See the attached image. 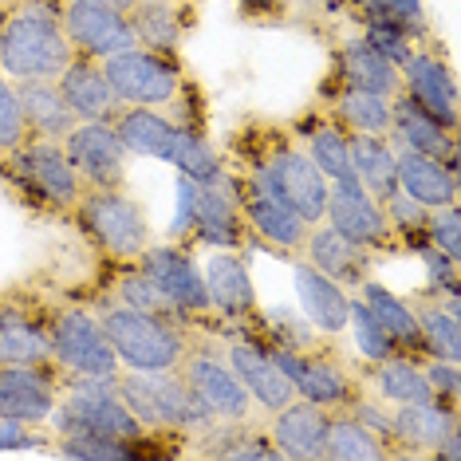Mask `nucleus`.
Segmentation results:
<instances>
[{
    "label": "nucleus",
    "instance_id": "obj_3",
    "mask_svg": "<svg viewBox=\"0 0 461 461\" xmlns=\"http://www.w3.org/2000/svg\"><path fill=\"white\" fill-rule=\"evenodd\" d=\"M51 418H56V434H83L87 429V434L119 438L127 446H139L150 438L114 391V379H64Z\"/></svg>",
    "mask_w": 461,
    "mask_h": 461
},
{
    "label": "nucleus",
    "instance_id": "obj_14",
    "mask_svg": "<svg viewBox=\"0 0 461 461\" xmlns=\"http://www.w3.org/2000/svg\"><path fill=\"white\" fill-rule=\"evenodd\" d=\"M139 265L154 276V285H158L170 303L177 312H182L185 320L194 316H209V292H205V276L202 268H197V260L185 253V249L177 245H146V253L139 257Z\"/></svg>",
    "mask_w": 461,
    "mask_h": 461
},
{
    "label": "nucleus",
    "instance_id": "obj_29",
    "mask_svg": "<svg viewBox=\"0 0 461 461\" xmlns=\"http://www.w3.org/2000/svg\"><path fill=\"white\" fill-rule=\"evenodd\" d=\"M16 99H20V111H24L32 139L64 142V134L76 127V114H71L64 95H59L56 79H16Z\"/></svg>",
    "mask_w": 461,
    "mask_h": 461
},
{
    "label": "nucleus",
    "instance_id": "obj_45",
    "mask_svg": "<svg viewBox=\"0 0 461 461\" xmlns=\"http://www.w3.org/2000/svg\"><path fill=\"white\" fill-rule=\"evenodd\" d=\"M28 139H32V131H28V122H24V111H20L16 83L8 76H0V158L20 150Z\"/></svg>",
    "mask_w": 461,
    "mask_h": 461
},
{
    "label": "nucleus",
    "instance_id": "obj_38",
    "mask_svg": "<svg viewBox=\"0 0 461 461\" xmlns=\"http://www.w3.org/2000/svg\"><path fill=\"white\" fill-rule=\"evenodd\" d=\"M418 316V335H422V351L434 359H461V328H457V312H449L446 303L426 300L414 303Z\"/></svg>",
    "mask_w": 461,
    "mask_h": 461
},
{
    "label": "nucleus",
    "instance_id": "obj_28",
    "mask_svg": "<svg viewBox=\"0 0 461 461\" xmlns=\"http://www.w3.org/2000/svg\"><path fill=\"white\" fill-rule=\"evenodd\" d=\"M339 87L394 99L398 91H402V71L386 56H379L363 36H351V40H343V48H339Z\"/></svg>",
    "mask_w": 461,
    "mask_h": 461
},
{
    "label": "nucleus",
    "instance_id": "obj_55",
    "mask_svg": "<svg viewBox=\"0 0 461 461\" xmlns=\"http://www.w3.org/2000/svg\"><path fill=\"white\" fill-rule=\"evenodd\" d=\"M245 5H257V8H276V5H285V0H245Z\"/></svg>",
    "mask_w": 461,
    "mask_h": 461
},
{
    "label": "nucleus",
    "instance_id": "obj_47",
    "mask_svg": "<svg viewBox=\"0 0 461 461\" xmlns=\"http://www.w3.org/2000/svg\"><path fill=\"white\" fill-rule=\"evenodd\" d=\"M383 209H386V221H391L394 233L411 237V233H422V229H426V213H429V209L418 205L414 197H406L402 190H394L391 197H386Z\"/></svg>",
    "mask_w": 461,
    "mask_h": 461
},
{
    "label": "nucleus",
    "instance_id": "obj_7",
    "mask_svg": "<svg viewBox=\"0 0 461 461\" xmlns=\"http://www.w3.org/2000/svg\"><path fill=\"white\" fill-rule=\"evenodd\" d=\"M5 174L24 194H32L36 202H44L51 209H76L83 194L76 166L68 162L64 142L56 139H28L20 150L5 154Z\"/></svg>",
    "mask_w": 461,
    "mask_h": 461
},
{
    "label": "nucleus",
    "instance_id": "obj_16",
    "mask_svg": "<svg viewBox=\"0 0 461 461\" xmlns=\"http://www.w3.org/2000/svg\"><path fill=\"white\" fill-rule=\"evenodd\" d=\"M59 24L76 48V56H91V59H107L119 51L134 48V32L127 13H114L103 5H64L59 8Z\"/></svg>",
    "mask_w": 461,
    "mask_h": 461
},
{
    "label": "nucleus",
    "instance_id": "obj_52",
    "mask_svg": "<svg viewBox=\"0 0 461 461\" xmlns=\"http://www.w3.org/2000/svg\"><path fill=\"white\" fill-rule=\"evenodd\" d=\"M434 457H446V461H461V426H457V422L446 429V438H442V442H438Z\"/></svg>",
    "mask_w": 461,
    "mask_h": 461
},
{
    "label": "nucleus",
    "instance_id": "obj_49",
    "mask_svg": "<svg viewBox=\"0 0 461 461\" xmlns=\"http://www.w3.org/2000/svg\"><path fill=\"white\" fill-rule=\"evenodd\" d=\"M422 260H426V272H429V285H434V292H457V260L446 257L442 249H434L426 240L422 245Z\"/></svg>",
    "mask_w": 461,
    "mask_h": 461
},
{
    "label": "nucleus",
    "instance_id": "obj_25",
    "mask_svg": "<svg viewBox=\"0 0 461 461\" xmlns=\"http://www.w3.org/2000/svg\"><path fill=\"white\" fill-rule=\"evenodd\" d=\"M205 292H209V308L225 320H249L257 316V292L253 276H249V260L237 257L233 249H217L202 268Z\"/></svg>",
    "mask_w": 461,
    "mask_h": 461
},
{
    "label": "nucleus",
    "instance_id": "obj_41",
    "mask_svg": "<svg viewBox=\"0 0 461 461\" xmlns=\"http://www.w3.org/2000/svg\"><path fill=\"white\" fill-rule=\"evenodd\" d=\"M114 300L127 303V308L154 312V316H166V320L185 323V316L170 303V296H166V292L154 285V276H150V272H146L142 265H139V268H131V272H122V276H119V285H114Z\"/></svg>",
    "mask_w": 461,
    "mask_h": 461
},
{
    "label": "nucleus",
    "instance_id": "obj_23",
    "mask_svg": "<svg viewBox=\"0 0 461 461\" xmlns=\"http://www.w3.org/2000/svg\"><path fill=\"white\" fill-rule=\"evenodd\" d=\"M303 257H308V265H316L323 276H331L335 285H343L348 292H355L371 276V249L355 245L351 237H343L339 229H331L328 221L308 229Z\"/></svg>",
    "mask_w": 461,
    "mask_h": 461
},
{
    "label": "nucleus",
    "instance_id": "obj_24",
    "mask_svg": "<svg viewBox=\"0 0 461 461\" xmlns=\"http://www.w3.org/2000/svg\"><path fill=\"white\" fill-rule=\"evenodd\" d=\"M296 394L308 402L323 406V411L339 414L348 411L359 394V379L348 366V359L335 351H303V366L296 375Z\"/></svg>",
    "mask_w": 461,
    "mask_h": 461
},
{
    "label": "nucleus",
    "instance_id": "obj_13",
    "mask_svg": "<svg viewBox=\"0 0 461 461\" xmlns=\"http://www.w3.org/2000/svg\"><path fill=\"white\" fill-rule=\"evenodd\" d=\"M260 170L268 174V185L276 190L285 202L296 209L308 225H320L323 213H328V177L320 174V166L308 158L296 146H285V150H272Z\"/></svg>",
    "mask_w": 461,
    "mask_h": 461
},
{
    "label": "nucleus",
    "instance_id": "obj_11",
    "mask_svg": "<svg viewBox=\"0 0 461 461\" xmlns=\"http://www.w3.org/2000/svg\"><path fill=\"white\" fill-rule=\"evenodd\" d=\"M323 221L363 249H386L398 237L391 221H386L383 202L355 174H343L328 185V213H323Z\"/></svg>",
    "mask_w": 461,
    "mask_h": 461
},
{
    "label": "nucleus",
    "instance_id": "obj_51",
    "mask_svg": "<svg viewBox=\"0 0 461 461\" xmlns=\"http://www.w3.org/2000/svg\"><path fill=\"white\" fill-rule=\"evenodd\" d=\"M379 5H383L386 13H391L411 36L426 32V8H422V0H379Z\"/></svg>",
    "mask_w": 461,
    "mask_h": 461
},
{
    "label": "nucleus",
    "instance_id": "obj_31",
    "mask_svg": "<svg viewBox=\"0 0 461 461\" xmlns=\"http://www.w3.org/2000/svg\"><path fill=\"white\" fill-rule=\"evenodd\" d=\"M114 131H119V139H122V146H127L131 154L166 162L177 122L166 119L162 107H122L119 114H114Z\"/></svg>",
    "mask_w": 461,
    "mask_h": 461
},
{
    "label": "nucleus",
    "instance_id": "obj_5",
    "mask_svg": "<svg viewBox=\"0 0 461 461\" xmlns=\"http://www.w3.org/2000/svg\"><path fill=\"white\" fill-rule=\"evenodd\" d=\"M71 213L79 217L83 233L114 260L131 265L150 245V221H146L142 205L122 190H83Z\"/></svg>",
    "mask_w": 461,
    "mask_h": 461
},
{
    "label": "nucleus",
    "instance_id": "obj_26",
    "mask_svg": "<svg viewBox=\"0 0 461 461\" xmlns=\"http://www.w3.org/2000/svg\"><path fill=\"white\" fill-rule=\"evenodd\" d=\"M296 280V300H300V316L323 335H339L348 331V312H351V292L343 285H335L331 276H323L316 265L296 260L292 268Z\"/></svg>",
    "mask_w": 461,
    "mask_h": 461
},
{
    "label": "nucleus",
    "instance_id": "obj_32",
    "mask_svg": "<svg viewBox=\"0 0 461 461\" xmlns=\"http://www.w3.org/2000/svg\"><path fill=\"white\" fill-rule=\"evenodd\" d=\"M0 363H51L48 328L13 303H0Z\"/></svg>",
    "mask_w": 461,
    "mask_h": 461
},
{
    "label": "nucleus",
    "instance_id": "obj_17",
    "mask_svg": "<svg viewBox=\"0 0 461 461\" xmlns=\"http://www.w3.org/2000/svg\"><path fill=\"white\" fill-rule=\"evenodd\" d=\"M225 359L233 366V375L245 383L253 406H260L265 414H276L280 406H288L296 398V383L288 379L285 371L276 366V359L268 355L265 343L257 339H233L225 348Z\"/></svg>",
    "mask_w": 461,
    "mask_h": 461
},
{
    "label": "nucleus",
    "instance_id": "obj_21",
    "mask_svg": "<svg viewBox=\"0 0 461 461\" xmlns=\"http://www.w3.org/2000/svg\"><path fill=\"white\" fill-rule=\"evenodd\" d=\"M59 95L76 114V122H114V114L122 111V103L114 99L103 59L76 56L71 64L59 71Z\"/></svg>",
    "mask_w": 461,
    "mask_h": 461
},
{
    "label": "nucleus",
    "instance_id": "obj_54",
    "mask_svg": "<svg viewBox=\"0 0 461 461\" xmlns=\"http://www.w3.org/2000/svg\"><path fill=\"white\" fill-rule=\"evenodd\" d=\"M64 5H103V8H114V13H131L134 0H64Z\"/></svg>",
    "mask_w": 461,
    "mask_h": 461
},
{
    "label": "nucleus",
    "instance_id": "obj_53",
    "mask_svg": "<svg viewBox=\"0 0 461 461\" xmlns=\"http://www.w3.org/2000/svg\"><path fill=\"white\" fill-rule=\"evenodd\" d=\"M28 434H24V422L16 418H0V446H24Z\"/></svg>",
    "mask_w": 461,
    "mask_h": 461
},
{
    "label": "nucleus",
    "instance_id": "obj_22",
    "mask_svg": "<svg viewBox=\"0 0 461 461\" xmlns=\"http://www.w3.org/2000/svg\"><path fill=\"white\" fill-rule=\"evenodd\" d=\"M398 150H418V154H429V158H442L446 166L457 170V139L454 131H446L434 114H426L418 103L398 91L391 99V134H386Z\"/></svg>",
    "mask_w": 461,
    "mask_h": 461
},
{
    "label": "nucleus",
    "instance_id": "obj_19",
    "mask_svg": "<svg viewBox=\"0 0 461 461\" xmlns=\"http://www.w3.org/2000/svg\"><path fill=\"white\" fill-rule=\"evenodd\" d=\"M331 411L308 402V398H292L276 414H268V438L280 449V457L292 461H323V438H328Z\"/></svg>",
    "mask_w": 461,
    "mask_h": 461
},
{
    "label": "nucleus",
    "instance_id": "obj_37",
    "mask_svg": "<svg viewBox=\"0 0 461 461\" xmlns=\"http://www.w3.org/2000/svg\"><path fill=\"white\" fill-rule=\"evenodd\" d=\"M331 119L348 134H391V99L339 87V95L331 103Z\"/></svg>",
    "mask_w": 461,
    "mask_h": 461
},
{
    "label": "nucleus",
    "instance_id": "obj_48",
    "mask_svg": "<svg viewBox=\"0 0 461 461\" xmlns=\"http://www.w3.org/2000/svg\"><path fill=\"white\" fill-rule=\"evenodd\" d=\"M422 371H426L429 386H434L438 402L457 406V394H461V366H457L454 359H434V355H429V366H422Z\"/></svg>",
    "mask_w": 461,
    "mask_h": 461
},
{
    "label": "nucleus",
    "instance_id": "obj_30",
    "mask_svg": "<svg viewBox=\"0 0 461 461\" xmlns=\"http://www.w3.org/2000/svg\"><path fill=\"white\" fill-rule=\"evenodd\" d=\"M351 146V174L386 202L398 190V146L386 134H348Z\"/></svg>",
    "mask_w": 461,
    "mask_h": 461
},
{
    "label": "nucleus",
    "instance_id": "obj_4",
    "mask_svg": "<svg viewBox=\"0 0 461 461\" xmlns=\"http://www.w3.org/2000/svg\"><path fill=\"white\" fill-rule=\"evenodd\" d=\"M48 343L51 363L64 379H114L122 366L99 323V312L91 308H59L48 320Z\"/></svg>",
    "mask_w": 461,
    "mask_h": 461
},
{
    "label": "nucleus",
    "instance_id": "obj_42",
    "mask_svg": "<svg viewBox=\"0 0 461 461\" xmlns=\"http://www.w3.org/2000/svg\"><path fill=\"white\" fill-rule=\"evenodd\" d=\"M363 40L371 44L379 56H386L394 68H402L406 64V56L414 51V44H411V32H406L398 20L386 13V8L375 0L371 5V20H366V32H363Z\"/></svg>",
    "mask_w": 461,
    "mask_h": 461
},
{
    "label": "nucleus",
    "instance_id": "obj_57",
    "mask_svg": "<svg viewBox=\"0 0 461 461\" xmlns=\"http://www.w3.org/2000/svg\"><path fill=\"white\" fill-rule=\"evenodd\" d=\"M134 5H142V0H134Z\"/></svg>",
    "mask_w": 461,
    "mask_h": 461
},
{
    "label": "nucleus",
    "instance_id": "obj_44",
    "mask_svg": "<svg viewBox=\"0 0 461 461\" xmlns=\"http://www.w3.org/2000/svg\"><path fill=\"white\" fill-rule=\"evenodd\" d=\"M56 449L64 457H83V461H127L139 457V446H127L119 438H103V434H56Z\"/></svg>",
    "mask_w": 461,
    "mask_h": 461
},
{
    "label": "nucleus",
    "instance_id": "obj_10",
    "mask_svg": "<svg viewBox=\"0 0 461 461\" xmlns=\"http://www.w3.org/2000/svg\"><path fill=\"white\" fill-rule=\"evenodd\" d=\"M64 154L76 166L83 190H122L131 150L122 146L114 122H76L64 134Z\"/></svg>",
    "mask_w": 461,
    "mask_h": 461
},
{
    "label": "nucleus",
    "instance_id": "obj_9",
    "mask_svg": "<svg viewBox=\"0 0 461 461\" xmlns=\"http://www.w3.org/2000/svg\"><path fill=\"white\" fill-rule=\"evenodd\" d=\"M240 217H245V225L253 229L260 240H268L272 249H280V253H288V257L303 253V240H308L312 225L272 190L260 162L249 170L245 182H240Z\"/></svg>",
    "mask_w": 461,
    "mask_h": 461
},
{
    "label": "nucleus",
    "instance_id": "obj_12",
    "mask_svg": "<svg viewBox=\"0 0 461 461\" xmlns=\"http://www.w3.org/2000/svg\"><path fill=\"white\" fill-rule=\"evenodd\" d=\"M64 391V375L56 363H0V418H16L24 426L48 422Z\"/></svg>",
    "mask_w": 461,
    "mask_h": 461
},
{
    "label": "nucleus",
    "instance_id": "obj_2",
    "mask_svg": "<svg viewBox=\"0 0 461 461\" xmlns=\"http://www.w3.org/2000/svg\"><path fill=\"white\" fill-rule=\"evenodd\" d=\"M99 323L127 371H174L194 343L185 323L127 308L119 300L99 308Z\"/></svg>",
    "mask_w": 461,
    "mask_h": 461
},
{
    "label": "nucleus",
    "instance_id": "obj_15",
    "mask_svg": "<svg viewBox=\"0 0 461 461\" xmlns=\"http://www.w3.org/2000/svg\"><path fill=\"white\" fill-rule=\"evenodd\" d=\"M190 233L205 245L217 249H237L245 237V217H240V182L225 170L209 182H197V202H194V225Z\"/></svg>",
    "mask_w": 461,
    "mask_h": 461
},
{
    "label": "nucleus",
    "instance_id": "obj_6",
    "mask_svg": "<svg viewBox=\"0 0 461 461\" xmlns=\"http://www.w3.org/2000/svg\"><path fill=\"white\" fill-rule=\"evenodd\" d=\"M103 71H107V83L122 107H170L185 87L174 56H158V51L139 44L119 51V56H107Z\"/></svg>",
    "mask_w": 461,
    "mask_h": 461
},
{
    "label": "nucleus",
    "instance_id": "obj_40",
    "mask_svg": "<svg viewBox=\"0 0 461 461\" xmlns=\"http://www.w3.org/2000/svg\"><path fill=\"white\" fill-rule=\"evenodd\" d=\"M308 154L312 162L320 166V174L328 177V182H335V177L351 174V146H348V131L339 127L335 119H323L316 122V127L308 131Z\"/></svg>",
    "mask_w": 461,
    "mask_h": 461
},
{
    "label": "nucleus",
    "instance_id": "obj_18",
    "mask_svg": "<svg viewBox=\"0 0 461 461\" xmlns=\"http://www.w3.org/2000/svg\"><path fill=\"white\" fill-rule=\"evenodd\" d=\"M398 71H402L406 95L426 114H434L446 131H457V83L454 71L446 68V59L434 56V51H411Z\"/></svg>",
    "mask_w": 461,
    "mask_h": 461
},
{
    "label": "nucleus",
    "instance_id": "obj_50",
    "mask_svg": "<svg viewBox=\"0 0 461 461\" xmlns=\"http://www.w3.org/2000/svg\"><path fill=\"white\" fill-rule=\"evenodd\" d=\"M351 418H359L366 429H375V434L383 438L386 446H391V402H366L363 394H355V402L348 406ZM394 449V446H391Z\"/></svg>",
    "mask_w": 461,
    "mask_h": 461
},
{
    "label": "nucleus",
    "instance_id": "obj_33",
    "mask_svg": "<svg viewBox=\"0 0 461 461\" xmlns=\"http://www.w3.org/2000/svg\"><path fill=\"white\" fill-rule=\"evenodd\" d=\"M131 32L139 48H150L158 56H177L182 48V13H177V0H142L131 13Z\"/></svg>",
    "mask_w": 461,
    "mask_h": 461
},
{
    "label": "nucleus",
    "instance_id": "obj_43",
    "mask_svg": "<svg viewBox=\"0 0 461 461\" xmlns=\"http://www.w3.org/2000/svg\"><path fill=\"white\" fill-rule=\"evenodd\" d=\"M348 328L355 331V343H359V351H363L371 363H383V359H391V355H398V343L391 339V331L383 328L379 316H375V312L366 308L359 296H351Z\"/></svg>",
    "mask_w": 461,
    "mask_h": 461
},
{
    "label": "nucleus",
    "instance_id": "obj_46",
    "mask_svg": "<svg viewBox=\"0 0 461 461\" xmlns=\"http://www.w3.org/2000/svg\"><path fill=\"white\" fill-rule=\"evenodd\" d=\"M422 233H426V240H429L434 249H442L446 257L461 260V209H457V202H454V205L429 209Z\"/></svg>",
    "mask_w": 461,
    "mask_h": 461
},
{
    "label": "nucleus",
    "instance_id": "obj_34",
    "mask_svg": "<svg viewBox=\"0 0 461 461\" xmlns=\"http://www.w3.org/2000/svg\"><path fill=\"white\" fill-rule=\"evenodd\" d=\"M355 292H359V300L379 316L383 328L391 331L398 351H422V335H418V316H414L411 300H402L398 292H391L386 285H379V280H371V276H366Z\"/></svg>",
    "mask_w": 461,
    "mask_h": 461
},
{
    "label": "nucleus",
    "instance_id": "obj_20",
    "mask_svg": "<svg viewBox=\"0 0 461 461\" xmlns=\"http://www.w3.org/2000/svg\"><path fill=\"white\" fill-rule=\"evenodd\" d=\"M457 422V406L449 402H398L391 406V446L394 457H434L446 429Z\"/></svg>",
    "mask_w": 461,
    "mask_h": 461
},
{
    "label": "nucleus",
    "instance_id": "obj_27",
    "mask_svg": "<svg viewBox=\"0 0 461 461\" xmlns=\"http://www.w3.org/2000/svg\"><path fill=\"white\" fill-rule=\"evenodd\" d=\"M398 190L414 197L418 205L438 209V205H454L461 185H457V170L446 166L442 158H429V154L418 150H398Z\"/></svg>",
    "mask_w": 461,
    "mask_h": 461
},
{
    "label": "nucleus",
    "instance_id": "obj_39",
    "mask_svg": "<svg viewBox=\"0 0 461 461\" xmlns=\"http://www.w3.org/2000/svg\"><path fill=\"white\" fill-rule=\"evenodd\" d=\"M166 162L177 166L182 177H194V182H209V177L221 174V158H217V150L194 127H182V122H177V131H174V142H170Z\"/></svg>",
    "mask_w": 461,
    "mask_h": 461
},
{
    "label": "nucleus",
    "instance_id": "obj_36",
    "mask_svg": "<svg viewBox=\"0 0 461 461\" xmlns=\"http://www.w3.org/2000/svg\"><path fill=\"white\" fill-rule=\"evenodd\" d=\"M371 383H375V391H379L383 402H391V406H398V402H434L438 398L434 386H429V379H426V371L406 351L375 363Z\"/></svg>",
    "mask_w": 461,
    "mask_h": 461
},
{
    "label": "nucleus",
    "instance_id": "obj_8",
    "mask_svg": "<svg viewBox=\"0 0 461 461\" xmlns=\"http://www.w3.org/2000/svg\"><path fill=\"white\" fill-rule=\"evenodd\" d=\"M177 375L185 379V386L194 391V398L205 406V414L213 422H253V398H249L245 383L233 375L225 355H217L205 343H190L185 359L177 363Z\"/></svg>",
    "mask_w": 461,
    "mask_h": 461
},
{
    "label": "nucleus",
    "instance_id": "obj_56",
    "mask_svg": "<svg viewBox=\"0 0 461 461\" xmlns=\"http://www.w3.org/2000/svg\"><path fill=\"white\" fill-rule=\"evenodd\" d=\"M312 5H320V8H339L343 0H312Z\"/></svg>",
    "mask_w": 461,
    "mask_h": 461
},
{
    "label": "nucleus",
    "instance_id": "obj_35",
    "mask_svg": "<svg viewBox=\"0 0 461 461\" xmlns=\"http://www.w3.org/2000/svg\"><path fill=\"white\" fill-rule=\"evenodd\" d=\"M386 457H394V449L375 429H366L348 411L331 414L328 438H323V461H386Z\"/></svg>",
    "mask_w": 461,
    "mask_h": 461
},
{
    "label": "nucleus",
    "instance_id": "obj_1",
    "mask_svg": "<svg viewBox=\"0 0 461 461\" xmlns=\"http://www.w3.org/2000/svg\"><path fill=\"white\" fill-rule=\"evenodd\" d=\"M76 48L59 24V13L48 5H28L13 8L0 16V76L8 79H59Z\"/></svg>",
    "mask_w": 461,
    "mask_h": 461
}]
</instances>
